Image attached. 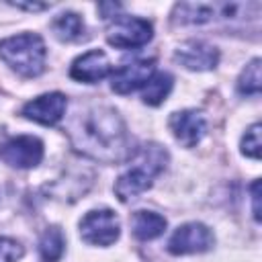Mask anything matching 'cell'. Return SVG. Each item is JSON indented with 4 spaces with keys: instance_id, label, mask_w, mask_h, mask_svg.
I'll return each instance as SVG.
<instances>
[{
    "instance_id": "1",
    "label": "cell",
    "mask_w": 262,
    "mask_h": 262,
    "mask_svg": "<svg viewBox=\"0 0 262 262\" xmlns=\"http://www.w3.org/2000/svg\"><path fill=\"white\" fill-rule=\"evenodd\" d=\"M68 135L80 154L98 162H119L129 151L125 123L111 106L88 104L78 108L68 121Z\"/></svg>"
},
{
    "instance_id": "2",
    "label": "cell",
    "mask_w": 262,
    "mask_h": 262,
    "mask_svg": "<svg viewBox=\"0 0 262 262\" xmlns=\"http://www.w3.org/2000/svg\"><path fill=\"white\" fill-rule=\"evenodd\" d=\"M166 149L156 143L139 147L133 158V166L123 172L115 182V194L119 196V201L131 203L139 199V194H143L151 186L154 176H158L166 168Z\"/></svg>"
},
{
    "instance_id": "3",
    "label": "cell",
    "mask_w": 262,
    "mask_h": 262,
    "mask_svg": "<svg viewBox=\"0 0 262 262\" xmlns=\"http://www.w3.org/2000/svg\"><path fill=\"white\" fill-rule=\"evenodd\" d=\"M45 43L35 33H20L0 41V57L23 78H35L45 70Z\"/></svg>"
},
{
    "instance_id": "4",
    "label": "cell",
    "mask_w": 262,
    "mask_h": 262,
    "mask_svg": "<svg viewBox=\"0 0 262 262\" xmlns=\"http://www.w3.org/2000/svg\"><path fill=\"white\" fill-rule=\"evenodd\" d=\"M258 2H182L174 8L176 25H205L211 20H233L258 16Z\"/></svg>"
},
{
    "instance_id": "5",
    "label": "cell",
    "mask_w": 262,
    "mask_h": 262,
    "mask_svg": "<svg viewBox=\"0 0 262 262\" xmlns=\"http://www.w3.org/2000/svg\"><path fill=\"white\" fill-rule=\"evenodd\" d=\"M121 231L119 217L111 209H94L88 211L80 221V235L86 244L92 246H111L117 242Z\"/></svg>"
},
{
    "instance_id": "6",
    "label": "cell",
    "mask_w": 262,
    "mask_h": 262,
    "mask_svg": "<svg viewBox=\"0 0 262 262\" xmlns=\"http://www.w3.org/2000/svg\"><path fill=\"white\" fill-rule=\"evenodd\" d=\"M151 25L139 16H117L106 29V41L121 49H135L151 39Z\"/></svg>"
},
{
    "instance_id": "7",
    "label": "cell",
    "mask_w": 262,
    "mask_h": 262,
    "mask_svg": "<svg viewBox=\"0 0 262 262\" xmlns=\"http://www.w3.org/2000/svg\"><path fill=\"white\" fill-rule=\"evenodd\" d=\"M215 237L211 229L203 223H184L180 225L170 242H168V252L170 254H196V252H207L213 246Z\"/></svg>"
},
{
    "instance_id": "8",
    "label": "cell",
    "mask_w": 262,
    "mask_h": 262,
    "mask_svg": "<svg viewBox=\"0 0 262 262\" xmlns=\"http://www.w3.org/2000/svg\"><path fill=\"white\" fill-rule=\"evenodd\" d=\"M0 158L14 168H33L43 158V143L33 135H18L0 147Z\"/></svg>"
},
{
    "instance_id": "9",
    "label": "cell",
    "mask_w": 262,
    "mask_h": 262,
    "mask_svg": "<svg viewBox=\"0 0 262 262\" xmlns=\"http://www.w3.org/2000/svg\"><path fill=\"white\" fill-rule=\"evenodd\" d=\"M154 70H156L154 59H135V61L123 63L111 74V86L119 94H129L145 86L147 80L154 76Z\"/></svg>"
},
{
    "instance_id": "10",
    "label": "cell",
    "mask_w": 262,
    "mask_h": 262,
    "mask_svg": "<svg viewBox=\"0 0 262 262\" xmlns=\"http://www.w3.org/2000/svg\"><path fill=\"white\" fill-rule=\"evenodd\" d=\"M66 104L68 100L61 92H49V94H41L29 100L23 106V115L41 125H55L57 121H61L66 113Z\"/></svg>"
},
{
    "instance_id": "11",
    "label": "cell",
    "mask_w": 262,
    "mask_h": 262,
    "mask_svg": "<svg viewBox=\"0 0 262 262\" xmlns=\"http://www.w3.org/2000/svg\"><path fill=\"white\" fill-rule=\"evenodd\" d=\"M170 129L174 133V137L184 147H194L207 131V121H205L203 113H199L194 108H186V111L174 113L170 117Z\"/></svg>"
},
{
    "instance_id": "12",
    "label": "cell",
    "mask_w": 262,
    "mask_h": 262,
    "mask_svg": "<svg viewBox=\"0 0 262 262\" xmlns=\"http://www.w3.org/2000/svg\"><path fill=\"white\" fill-rule=\"evenodd\" d=\"M174 59L188 70L201 72V70H211L217 66L219 51L205 41H186L176 49Z\"/></svg>"
},
{
    "instance_id": "13",
    "label": "cell",
    "mask_w": 262,
    "mask_h": 262,
    "mask_svg": "<svg viewBox=\"0 0 262 262\" xmlns=\"http://www.w3.org/2000/svg\"><path fill=\"white\" fill-rule=\"evenodd\" d=\"M108 72H111V61H108L106 53L100 51V49L86 51L84 55H80L78 59H74V63L70 68V76L74 80L88 82V84L102 80Z\"/></svg>"
},
{
    "instance_id": "14",
    "label": "cell",
    "mask_w": 262,
    "mask_h": 262,
    "mask_svg": "<svg viewBox=\"0 0 262 262\" xmlns=\"http://www.w3.org/2000/svg\"><path fill=\"white\" fill-rule=\"evenodd\" d=\"M131 229L137 239H156L166 229V219L154 211H137L131 217Z\"/></svg>"
},
{
    "instance_id": "15",
    "label": "cell",
    "mask_w": 262,
    "mask_h": 262,
    "mask_svg": "<svg viewBox=\"0 0 262 262\" xmlns=\"http://www.w3.org/2000/svg\"><path fill=\"white\" fill-rule=\"evenodd\" d=\"M51 31L55 33L57 39L61 41H76L82 37L84 33V23L82 16L76 12H61L53 23H51Z\"/></svg>"
},
{
    "instance_id": "16",
    "label": "cell",
    "mask_w": 262,
    "mask_h": 262,
    "mask_svg": "<svg viewBox=\"0 0 262 262\" xmlns=\"http://www.w3.org/2000/svg\"><path fill=\"white\" fill-rule=\"evenodd\" d=\"M63 246H66V239H63V233L59 227H49L43 231L41 239H39V252H41V258L45 262H57L63 254Z\"/></svg>"
},
{
    "instance_id": "17",
    "label": "cell",
    "mask_w": 262,
    "mask_h": 262,
    "mask_svg": "<svg viewBox=\"0 0 262 262\" xmlns=\"http://www.w3.org/2000/svg\"><path fill=\"white\" fill-rule=\"evenodd\" d=\"M170 90H172V76H170V74H164V72L154 74V76L147 80V84H145L143 102L156 106V104H160L162 100H166V96L170 94Z\"/></svg>"
},
{
    "instance_id": "18",
    "label": "cell",
    "mask_w": 262,
    "mask_h": 262,
    "mask_svg": "<svg viewBox=\"0 0 262 262\" xmlns=\"http://www.w3.org/2000/svg\"><path fill=\"white\" fill-rule=\"evenodd\" d=\"M260 82H262V78H260V59L256 57L242 72V76L237 80V88H239L242 94H258L260 92Z\"/></svg>"
},
{
    "instance_id": "19",
    "label": "cell",
    "mask_w": 262,
    "mask_h": 262,
    "mask_svg": "<svg viewBox=\"0 0 262 262\" xmlns=\"http://www.w3.org/2000/svg\"><path fill=\"white\" fill-rule=\"evenodd\" d=\"M260 123H254L246 135L242 137V154H246L248 158L258 160L260 158Z\"/></svg>"
},
{
    "instance_id": "20",
    "label": "cell",
    "mask_w": 262,
    "mask_h": 262,
    "mask_svg": "<svg viewBox=\"0 0 262 262\" xmlns=\"http://www.w3.org/2000/svg\"><path fill=\"white\" fill-rule=\"evenodd\" d=\"M23 256V248L18 242L10 237H0V262H16Z\"/></svg>"
},
{
    "instance_id": "21",
    "label": "cell",
    "mask_w": 262,
    "mask_h": 262,
    "mask_svg": "<svg viewBox=\"0 0 262 262\" xmlns=\"http://www.w3.org/2000/svg\"><path fill=\"white\" fill-rule=\"evenodd\" d=\"M252 203H254V219L260 221V182L254 180L252 184Z\"/></svg>"
},
{
    "instance_id": "22",
    "label": "cell",
    "mask_w": 262,
    "mask_h": 262,
    "mask_svg": "<svg viewBox=\"0 0 262 262\" xmlns=\"http://www.w3.org/2000/svg\"><path fill=\"white\" fill-rule=\"evenodd\" d=\"M12 6H16V8H25V10H45L49 4H20V2H14Z\"/></svg>"
}]
</instances>
